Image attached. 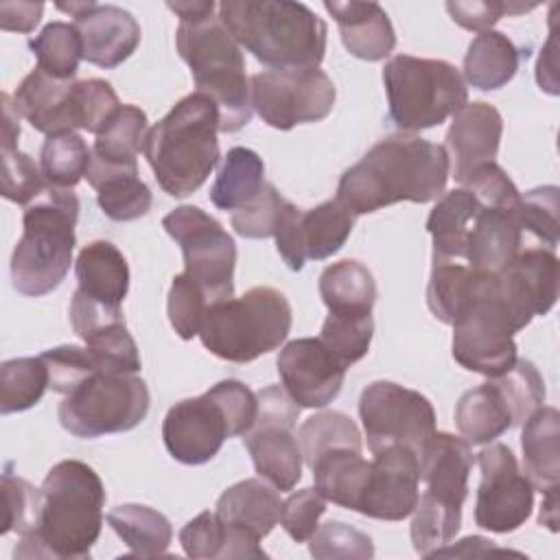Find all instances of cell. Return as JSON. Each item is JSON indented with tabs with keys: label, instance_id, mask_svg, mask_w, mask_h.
<instances>
[{
	"label": "cell",
	"instance_id": "1",
	"mask_svg": "<svg viewBox=\"0 0 560 560\" xmlns=\"http://www.w3.org/2000/svg\"><path fill=\"white\" fill-rule=\"evenodd\" d=\"M448 155L442 144L413 133H396L376 142L337 184V201L354 217L398 201L438 199L448 179Z\"/></svg>",
	"mask_w": 560,
	"mask_h": 560
},
{
	"label": "cell",
	"instance_id": "2",
	"mask_svg": "<svg viewBox=\"0 0 560 560\" xmlns=\"http://www.w3.org/2000/svg\"><path fill=\"white\" fill-rule=\"evenodd\" d=\"M105 488L92 466L79 459L55 464L39 488L35 529L24 534L15 558H90L101 536Z\"/></svg>",
	"mask_w": 560,
	"mask_h": 560
},
{
	"label": "cell",
	"instance_id": "3",
	"mask_svg": "<svg viewBox=\"0 0 560 560\" xmlns=\"http://www.w3.org/2000/svg\"><path fill=\"white\" fill-rule=\"evenodd\" d=\"M219 20L234 42L271 70L319 68L328 26L302 2L223 0Z\"/></svg>",
	"mask_w": 560,
	"mask_h": 560
},
{
	"label": "cell",
	"instance_id": "4",
	"mask_svg": "<svg viewBox=\"0 0 560 560\" xmlns=\"http://www.w3.org/2000/svg\"><path fill=\"white\" fill-rule=\"evenodd\" d=\"M219 122L214 101L192 92L149 129L142 153L166 195L188 197L208 179L221 158Z\"/></svg>",
	"mask_w": 560,
	"mask_h": 560
},
{
	"label": "cell",
	"instance_id": "5",
	"mask_svg": "<svg viewBox=\"0 0 560 560\" xmlns=\"http://www.w3.org/2000/svg\"><path fill=\"white\" fill-rule=\"evenodd\" d=\"M79 199L68 188L46 190L24 206L22 236L11 256V282L28 298L55 291L72 262Z\"/></svg>",
	"mask_w": 560,
	"mask_h": 560
},
{
	"label": "cell",
	"instance_id": "6",
	"mask_svg": "<svg viewBox=\"0 0 560 560\" xmlns=\"http://www.w3.org/2000/svg\"><path fill=\"white\" fill-rule=\"evenodd\" d=\"M424 492L411 518L413 549L429 558L448 545L462 525V505L468 497L472 451L464 438L435 431L418 457Z\"/></svg>",
	"mask_w": 560,
	"mask_h": 560
},
{
	"label": "cell",
	"instance_id": "7",
	"mask_svg": "<svg viewBox=\"0 0 560 560\" xmlns=\"http://www.w3.org/2000/svg\"><path fill=\"white\" fill-rule=\"evenodd\" d=\"M175 46L192 72L197 92L210 96L219 107V131L243 129L252 120L245 57L219 15L179 22Z\"/></svg>",
	"mask_w": 560,
	"mask_h": 560
},
{
	"label": "cell",
	"instance_id": "8",
	"mask_svg": "<svg viewBox=\"0 0 560 560\" xmlns=\"http://www.w3.org/2000/svg\"><path fill=\"white\" fill-rule=\"evenodd\" d=\"M291 319V304L284 293L273 287H254L241 298L212 304L199 339L206 350L223 361L249 363L287 339Z\"/></svg>",
	"mask_w": 560,
	"mask_h": 560
},
{
	"label": "cell",
	"instance_id": "9",
	"mask_svg": "<svg viewBox=\"0 0 560 560\" xmlns=\"http://www.w3.org/2000/svg\"><path fill=\"white\" fill-rule=\"evenodd\" d=\"M387 118L400 131H420L444 122L468 103L459 70L444 59L396 55L383 68Z\"/></svg>",
	"mask_w": 560,
	"mask_h": 560
},
{
	"label": "cell",
	"instance_id": "10",
	"mask_svg": "<svg viewBox=\"0 0 560 560\" xmlns=\"http://www.w3.org/2000/svg\"><path fill=\"white\" fill-rule=\"evenodd\" d=\"M453 326V359L477 374L501 376L516 363L514 335L521 330L499 298L492 273H477L472 295Z\"/></svg>",
	"mask_w": 560,
	"mask_h": 560
},
{
	"label": "cell",
	"instance_id": "11",
	"mask_svg": "<svg viewBox=\"0 0 560 560\" xmlns=\"http://www.w3.org/2000/svg\"><path fill=\"white\" fill-rule=\"evenodd\" d=\"M151 405L147 383L136 374L94 372L57 407L61 427L83 440L122 433L138 427Z\"/></svg>",
	"mask_w": 560,
	"mask_h": 560
},
{
	"label": "cell",
	"instance_id": "12",
	"mask_svg": "<svg viewBox=\"0 0 560 560\" xmlns=\"http://www.w3.org/2000/svg\"><path fill=\"white\" fill-rule=\"evenodd\" d=\"M162 228L182 247L184 273L203 289L210 304L234 298L236 243L214 217L199 206H179L162 219Z\"/></svg>",
	"mask_w": 560,
	"mask_h": 560
},
{
	"label": "cell",
	"instance_id": "13",
	"mask_svg": "<svg viewBox=\"0 0 560 560\" xmlns=\"http://www.w3.org/2000/svg\"><path fill=\"white\" fill-rule=\"evenodd\" d=\"M258 409L243 442L252 455L258 477L276 490L289 492L302 479V448L293 433L300 405L280 385H269L256 394Z\"/></svg>",
	"mask_w": 560,
	"mask_h": 560
},
{
	"label": "cell",
	"instance_id": "14",
	"mask_svg": "<svg viewBox=\"0 0 560 560\" xmlns=\"http://www.w3.org/2000/svg\"><path fill=\"white\" fill-rule=\"evenodd\" d=\"M359 418L372 455L398 444L420 457L435 433V411L429 398L392 381H374L361 392Z\"/></svg>",
	"mask_w": 560,
	"mask_h": 560
},
{
	"label": "cell",
	"instance_id": "15",
	"mask_svg": "<svg viewBox=\"0 0 560 560\" xmlns=\"http://www.w3.org/2000/svg\"><path fill=\"white\" fill-rule=\"evenodd\" d=\"M335 98V83L319 68L262 70L249 79L252 109L280 131L324 120L332 112Z\"/></svg>",
	"mask_w": 560,
	"mask_h": 560
},
{
	"label": "cell",
	"instance_id": "16",
	"mask_svg": "<svg viewBox=\"0 0 560 560\" xmlns=\"http://www.w3.org/2000/svg\"><path fill=\"white\" fill-rule=\"evenodd\" d=\"M481 481L475 501V523L494 534L518 529L532 514L534 486L518 468L510 446L494 442L479 451Z\"/></svg>",
	"mask_w": 560,
	"mask_h": 560
},
{
	"label": "cell",
	"instance_id": "17",
	"mask_svg": "<svg viewBox=\"0 0 560 560\" xmlns=\"http://www.w3.org/2000/svg\"><path fill=\"white\" fill-rule=\"evenodd\" d=\"M354 219L337 199H328L306 212L289 201L273 234L278 254L291 271H300L306 260H324L346 245Z\"/></svg>",
	"mask_w": 560,
	"mask_h": 560
},
{
	"label": "cell",
	"instance_id": "18",
	"mask_svg": "<svg viewBox=\"0 0 560 560\" xmlns=\"http://www.w3.org/2000/svg\"><path fill=\"white\" fill-rule=\"evenodd\" d=\"M162 438L173 459L199 466L221 451L225 438H232V429L223 407L208 389L201 396L175 402L166 411Z\"/></svg>",
	"mask_w": 560,
	"mask_h": 560
},
{
	"label": "cell",
	"instance_id": "19",
	"mask_svg": "<svg viewBox=\"0 0 560 560\" xmlns=\"http://www.w3.org/2000/svg\"><path fill=\"white\" fill-rule=\"evenodd\" d=\"M497 291L523 330L536 315H547L558 298V256L540 245H523L512 262L494 273Z\"/></svg>",
	"mask_w": 560,
	"mask_h": 560
},
{
	"label": "cell",
	"instance_id": "20",
	"mask_svg": "<svg viewBox=\"0 0 560 560\" xmlns=\"http://www.w3.org/2000/svg\"><path fill=\"white\" fill-rule=\"evenodd\" d=\"M278 374L289 396L308 409L332 402L343 385L346 365L319 341L302 337L289 341L278 354Z\"/></svg>",
	"mask_w": 560,
	"mask_h": 560
},
{
	"label": "cell",
	"instance_id": "21",
	"mask_svg": "<svg viewBox=\"0 0 560 560\" xmlns=\"http://www.w3.org/2000/svg\"><path fill=\"white\" fill-rule=\"evenodd\" d=\"M59 11L74 18V28L81 37L83 59L98 68H116L127 61L142 37L136 18L116 4L98 2H57Z\"/></svg>",
	"mask_w": 560,
	"mask_h": 560
},
{
	"label": "cell",
	"instance_id": "22",
	"mask_svg": "<svg viewBox=\"0 0 560 560\" xmlns=\"http://www.w3.org/2000/svg\"><path fill=\"white\" fill-rule=\"evenodd\" d=\"M420 462L407 446H387L374 453L370 481L359 512L381 521H402L413 514L420 490Z\"/></svg>",
	"mask_w": 560,
	"mask_h": 560
},
{
	"label": "cell",
	"instance_id": "23",
	"mask_svg": "<svg viewBox=\"0 0 560 560\" xmlns=\"http://www.w3.org/2000/svg\"><path fill=\"white\" fill-rule=\"evenodd\" d=\"M503 133L501 114L483 101H472L453 114L446 131V155L453 177L464 184L479 166L494 162Z\"/></svg>",
	"mask_w": 560,
	"mask_h": 560
},
{
	"label": "cell",
	"instance_id": "24",
	"mask_svg": "<svg viewBox=\"0 0 560 560\" xmlns=\"http://www.w3.org/2000/svg\"><path fill=\"white\" fill-rule=\"evenodd\" d=\"M74 79H57L42 68L31 70L13 94L15 109L33 129L46 136L70 133L79 129Z\"/></svg>",
	"mask_w": 560,
	"mask_h": 560
},
{
	"label": "cell",
	"instance_id": "25",
	"mask_svg": "<svg viewBox=\"0 0 560 560\" xmlns=\"http://www.w3.org/2000/svg\"><path fill=\"white\" fill-rule=\"evenodd\" d=\"M518 206L492 208L481 203L466 245V260L472 271L494 276L521 252L525 234L518 221Z\"/></svg>",
	"mask_w": 560,
	"mask_h": 560
},
{
	"label": "cell",
	"instance_id": "26",
	"mask_svg": "<svg viewBox=\"0 0 560 560\" xmlns=\"http://www.w3.org/2000/svg\"><path fill=\"white\" fill-rule=\"evenodd\" d=\"M335 18L346 50L363 61H381L396 46V33L389 15L378 2H324Z\"/></svg>",
	"mask_w": 560,
	"mask_h": 560
},
{
	"label": "cell",
	"instance_id": "27",
	"mask_svg": "<svg viewBox=\"0 0 560 560\" xmlns=\"http://www.w3.org/2000/svg\"><path fill=\"white\" fill-rule=\"evenodd\" d=\"M74 273L81 295L109 308H122V300L129 291V265L114 243H88L77 256Z\"/></svg>",
	"mask_w": 560,
	"mask_h": 560
},
{
	"label": "cell",
	"instance_id": "28",
	"mask_svg": "<svg viewBox=\"0 0 560 560\" xmlns=\"http://www.w3.org/2000/svg\"><path fill=\"white\" fill-rule=\"evenodd\" d=\"M179 542L190 558H265L260 538L252 532L225 523L217 512H201L190 518L182 532Z\"/></svg>",
	"mask_w": 560,
	"mask_h": 560
},
{
	"label": "cell",
	"instance_id": "29",
	"mask_svg": "<svg viewBox=\"0 0 560 560\" xmlns=\"http://www.w3.org/2000/svg\"><path fill=\"white\" fill-rule=\"evenodd\" d=\"M523 475L534 490L558 488L560 479V413L556 407H540L523 422L521 433Z\"/></svg>",
	"mask_w": 560,
	"mask_h": 560
},
{
	"label": "cell",
	"instance_id": "30",
	"mask_svg": "<svg viewBox=\"0 0 560 560\" xmlns=\"http://www.w3.org/2000/svg\"><path fill=\"white\" fill-rule=\"evenodd\" d=\"M479 210V197L466 186L438 199L427 219V232L433 238V262L466 258L468 234Z\"/></svg>",
	"mask_w": 560,
	"mask_h": 560
},
{
	"label": "cell",
	"instance_id": "31",
	"mask_svg": "<svg viewBox=\"0 0 560 560\" xmlns=\"http://www.w3.org/2000/svg\"><path fill=\"white\" fill-rule=\"evenodd\" d=\"M85 179L96 190L98 208L112 221H136L151 210L153 195L138 177V166H103L90 160Z\"/></svg>",
	"mask_w": 560,
	"mask_h": 560
},
{
	"label": "cell",
	"instance_id": "32",
	"mask_svg": "<svg viewBox=\"0 0 560 560\" xmlns=\"http://www.w3.org/2000/svg\"><path fill=\"white\" fill-rule=\"evenodd\" d=\"M214 512L225 523L238 525L262 540L278 525L282 501L269 481L252 477L223 490V494L217 499Z\"/></svg>",
	"mask_w": 560,
	"mask_h": 560
},
{
	"label": "cell",
	"instance_id": "33",
	"mask_svg": "<svg viewBox=\"0 0 560 560\" xmlns=\"http://www.w3.org/2000/svg\"><path fill=\"white\" fill-rule=\"evenodd\" d=\"M311 470L315 488L326 501L359 512L372 472V462H368L361 451L346 446L326 451L313 462Z\"/></svg>",
	"mask_w": 560,
	"mask_h": 560
},
{
	"label": "cell",
	"instance_id": "34",
	"mask_svg": "<svg viewBox=\"0 0 560 560\" xmlns=\"http://www.w3.org/2000/svg\"><path fill=\"white\" fill-rule=\"evenodd\" d=\"M20 138V112L15 109L13 98L2 94V195L9 201L28 206L44 190L46 182L42 168L33 162L31 155L18 149Z\"/></svg>",
	"mask_w": 560,
	"mask_h": 560
},
{
	"label": "cell",
	"instance_id": "35",
	"mask_svg": "<svg viewBox=\"0 0 560 560\" xmlns=\"http://www.w3.org/2000/svg\"><path fill=\"white\" fill-rule=\"evenodd\" d=\"M455 424L468 444H490L512 429L514 420L501 389L490 378L459 396L455 405Z\"/></svg>",
	"mask_w": 560,
	"mask_h": 560
},
{
	"label": "cell",
	"instance_id": "36",
	"mask_svg": "<svg viewBox=\"0 0 560 560\" xmlns=\"http://www.w3.org/2000/svg\"><path fill=\"white\" fill-rule=\"evenodd\" d=\"M521 52L514 42L499 33H479L464 55V83L477 90H499L508 85L518 70Z\"/></svg>",
	"mask_w": 560,
	"mask_h": 560
},
{
	"label": "cell",
	"instance_id": "37",
	"mask_svg": "<svg viewBox=\"0 0 560 560\" xmlns=\"http://www.w3.org/2000/svg\"><path fill=\"white\" fill-rule=\"evenodd\" d=\"M319 295L328 313L372 315L376 302V282L372 271L359 260H339L319 276Z\"/></svg>",
	"mask_w": 560,
	"mask_h": 560
},
{
	"label": "cell",
	"instance_id": "38",
	"mask_svg": "<svg viewBox=\"0 0 560 560\" xmlns=\"http://www.w3.org/2000/svg\"><path fill=\"white\" fill-rule=\"evenodd\" d=\"M107 525L129 547V556L153 558L166 553L173 540V527L168 518L140 503H122L107 512Z\"/></svg>",
	"mask_w": 560,
	"mask_h": 560
},
{
	"label": "cell",
	"instance_id": "39",
	"mask_svg": "<svg viewBox=\"0 0 560 560\" xmlns=\"http://www.w3.org/2000/svg\"><path fill=\"white\" fill-rule=\"evenodd\" d=\"M147 133V114L136 105H120L96 133L90 160L103 166H138Z\"/></svg>",
	"mask_w": 560,
	"mask_h": 560
},
{
	"label": "cell",
	"instance_id": "40",
	"mask_svg": "<svg viewBox=\"0 0 560 560\" xmlns=\"http://www.w3.org/2000/svg\"><path fill=\"white\" fill-rule=\"evenodd\" d=\"M265 184L262 158L247 147H234L223 158V164L210 188V201L219 210L234 212L247 206Z\"/></svg>",
	"mask_w": 560,
	"mask_h": 560
},
{
	"label": "cell",
	"instance_id": "41",
	"mask_svg": "<svg viewBox=\"0 0 560 560\" xmlns=\"http://www.w3.org/2000/svg\"><path fill=\"white\" fill-rule=\"evenodd\" d=\"M48 389V368L42 357L9 359L0 365V413L35 407Z\"/></svg>",
	"mask_w": 560,
	"mask_h": 560
},
{
	"label": "cell",
	"instance_id": "42",
	"mask_svg": "<svg viewBox=\"0 0 560 560\" xmlns=\"http://www.w3.org/2000/svg\"><path fill=\"white\" fill-rule=\"evenodd\" d=\"M90 158L92 149L77 131L48 136L39 151L44 182L55 188H74L88 175Z\"/></svg>",
	"mask_w": 560,
	"mask_h": 560
},
{
	"label": "cell",
	"instance_id": "43",
	"mask_svg": "<svg viewBox=\"0 0 560 560\" xmlns=\"http://www.w3.org/2000/svg\"><path fill=\"white\" fill-rule=\"evenodd\" d=\"M298 442L302 448V459L311 468L313 462L332 448H354L361 451V433L354 420L341 411H319L302 422L298 429Z\"/></svg>",
	"mask_w": 560,
	"mask_h": 560
},
{
	"label": "cell",
	"instance_id": "44",
	"mask_svg": "<svg viewBox=\"0 0 560 560\" xmlns=\"http://www.w3.org/2000/svg\"><path fill=\"white\" fill-rule=\"evenodd\" d=\"M475 278H477V271H472L468 265H462L455 260L433 262L429 287H427L429 311L442 324H453L472 295Z\"/></svg>",
	"mask_w": 560,
	"mask_h": 560
},
{
	"label": "cell",
	"instance_id": "45",
	"mask_svg": "<svg viewBox=\"0 0 560 560\" xmlns=\"http://www.w3.org/2000/svg\"><path fill=\"white\" fill-rule=\"evenodd\" d=\"M28 48L37 57V68L57 79H74L83 59L81 37L68 22L46 24L39 35L28 39Z\"/></svg>",
	"mask_w": 560,
	"mask_h": 560
},
{
	"label": "cell",
	"instance_id": "46",
	"mask_svg": "<svg viewBox=\"0 0 560 560\" xmlns=\"http://www.w3.org/2000/svg\"><path fill=\"white\" fill-rule=\"evenodd\" d=\"M374 335L372 315H341L328 313L322 324L319 341L346 365L350 368L363 359L370 350Z\"/></svg>",
	"mask_w": 560,
	"mask_h": 560
},
{
	"label": "cell",
	"instance_id": "47",
	"mask_svg": "<svg viewBox=\"0 0 560 560\" xmlns=\"http://www.w3.org/2000/svg\"><path fill=\"white\" fill-rule=\"evenodd\" d=\"M492 381L501 389L514 424H523L545 402V381L529 359H516L505 374L494 376Z\"/></svg>",
	"mask_w": 560,
	"mask_h": 560
},
{
	"label": "cell",
	"instance_id": "48",
	"mask_svg": "<svg viewBox=\"0 0 560 560\" xmlns=\"http://www.w3.org/2000/svg\"><path fill=\"white\" fill-rule=\"evenodd\" d=\"M558 210L560 190L558 186H538L521 195L518 221L525 236H532L536 245L556 249L558 245Z\"/></svg>",
	"mask_w": 560,
	"mask_h": 560
},
{
	"label": "cell",
	"instance_id": "49",
	"mask_svg": "<svg viewBox=\"0 0 560 560\" xmlns=\"http://www.w3.org/2000/svg\"><path fill=\"white\" fill-rule=\"evenodd\" d=\"M210 300L206 298L203 289L188 276V273H177L171 282L168 289V302H166V313L173 330L182 339H192L199 335L206 313L210 308Z\"/></svg>",
	"mask_w": 560,
	"mask_h": 560
},
{
	"label": "cell",
	"instance_id": "50",
	"mask_svg": "<svg viewBox=\"0 0 560 560\" xmlns=\"http://www.w3.org/2000/svg\"><path fill=\"white\" fill-rule=\"evenodd\" d=\"M287 206L289 201L267 182L247 206L232 212L230 221L234 232L245 238H269L276 234Z\"/></svg>",
	"mask_w": 560,
	"mask_h": 560
},
{
	"label": "cell",
	"instance_id": "51",
	"mask_svg": "<svg viewBox=\"0 0 560 560\" xmlns=\"http://www.w3.org/2000/svg\"><path fill=\"white\" fill-rule=\"evenodd\" d=\"M101 372L107 374H136L140 372V352L125 324L109 326L85 341Z\"/></svg>",
	"mask_w": 560,
	"mask_h": 560
},
{
	"label": "cell",
	"instance_id": "52",
	"mask_svg": "<svg viewBox=\"0 0 560 560\" xmlns=\"http://www.w3.org/2000/svg\"><path fill=\"white\" fill-rule=\"evenodd\" d=\"M308 540H311L308 542L311 556L319 560H330V558L370 560L374 556L372 538L341 521H328L319 525Z\"/></svg>",
	"mask_w": 560,
	"mask_h": 560
},
{
	"label": "cell",
	"instance_id": "53",
	"mask_svg": "<svg viewBox=\"0 0 560 560\" xmlns=\"http://www.w3.org/2000/svg\"><path fill=\"white\" fill-rule=\"evenodd\" d=\"M2 501H4V521L2 534L18 532L20 536L35 529L39 514V488L31 486L26 479L11 472V464L4 468L0 479Z\"/></svg>",
	"mask_w": 560,
	"mask_h": 560
},
{
	"label": "cell",
	"instance_id": "54",
	"mask_svg": "<svg viewBox=\"0 0 560 560\" xmlns=\"http://www.w3.org/2000/svg\"><path fill=\"white\" fill-rule=\"evenodd\" d=\"M48 368V387L57 394H70L94 372H101L88 348L63 343L39 354Z\"/></svg>",
	"mask_w": 560,
	"mask_h": 560
},
{
	"label": "cell",
	"instance_id": "55",
	"mask_svg": "<svg viewBox=\"0 0 560 560\" xmlns=\"http://www.w3.org/2000/svg\"><path fill=\"white\" fill-rule=\"evenodd\" d=\"M74 103L79 116V129L98 133L105 122L120 107L114 88L103 79H85L74 83Z\"/></svg>",
	"mask_w": 560,
	"mask_h": 560
},
{
	"label": "cell",
	"instance_id": "56",
	"mask_svg": "<svg viewBox=\"0 0 560 560\" xmlns=\"http://www.w3.org/2000/svg\"><path fill=\"white\" fill-rule=\"evenodd\" d=\"M326 512V499L317 488H302L282 501L280 525L295 540L306 542L319 527V516Z\"/></svg>",
	"mask_w": 560,
	"mask_h": 560
},
{
	"label": "cell",
	"instance_id": "57",
	"mask_svg": "<svg viewBox=\"0 0 560 560\" xmlns=\"http://www.w3.org/2000/svg\"><path fill=\"white\" fill-rule=\"evenodd\" d=\"M536 4L521 2H499V0H472V2H446V11L462 28L486 33L508 13L518 15L532 11Z\"/></svg>",
	"mask_w": 560,
	"mask_h": 560
},
{
	"label": "cell",
	"instance_id": "58",
	"mask_svg": "<svg viewBox=\"0 0 560 560\" xmlns=\"http://www.w3.org/2000/svg\"><path fill=\"white\" fill-rule=\"evenodd\" d=\"M466 188H470L483 206L492 208H516L521 203V192L514 186V182L508 177V173L497 164H483L479 166L466 182Z\"/></svg>",
	"mask_w": 560,
	"mask_h": 560
},
{
	"label": "cell",
	"instance_id": "59",
	"mask_svg": "<svg viewBox=\"0 0 560 560\" xmlns=\"http://www.w3.org/2000/svg\"><path fill=\"white\" fill-rule=\"evenodd\" d=\"M70 324L74 328V332L88 341L90 337H94L96 332L116 326V324H125V315L122 308H109L103 306L85 295H81L79 291H74L72 302H70Z\"/></svg>",
	"mask_w": 560,
	"mask_h": 560
},
{
	"label": "cell",
	"instance_id": "60",
	"mask_svg": "<svg viewBox=\"0 0 560 560\" xmlns=\"http://www.w3.org/2000/svg\"><path fill=\"white\" fill-rule=\"evenodd\" d=\"M44 13V2H0V28L11 33H31Z\"/></svg>",
	"mask_w": 560,
	"mask_h": 560
},
{
	"label": "cell",
	"instance_id": "61",
	"mask_svg": "<svg viewBox=\"0 0 560 560\" xmlns=\"http://www.w3.org/2000/svg\"><path fill=\"white\" fill-rule=\"evenodd\" d=\"M558 37L556 31L551 26V35L547 39V44L540 50L538 63H536V81L540 85V90L549 92V94H558Z\"/></svg>",
	"mask_w": 560,
	"mask_h": 560
},
{
	"label": "cell",
	"instance_id": "62",
	"mask_svg": "<svg viewBox=\"0 0 560 560\" xmlns=\"http://www.w3.org/2000/svg\"><path fill=\"white\" fill-rule=\"evenodd\" d=\"M166 7L179 18V22H195L214 15L217 4L212 0H199V2H166Z\"/></svg>",
	"mask_w": 560,
	"mask_h": 560
},
{
	"label": "cell",
	"instance_id": "63",
	"mask_svg": "<svg viewBox=\"0 0 560 560\" xmlns=\"http://www.w3.org/2000/svg\"><path fill=\"white\" fill-rule=\"evenodd\" d=\"M492 549H494L492 540L481 538V536H466L457 542V547L444 545L438 551H433L429 558H433V556H470V553H483V551H492Z\"/></svg>",
	"mask_w": 560,
	"mask_h": 560
},
{
	"label": "cell",
	"instance_id": "64",
	"mask_svg": "<svg viewBox=\"0 0 560 560\" xmlns=\"http://www.w3.org/2000/svg\"><path fill=\"white\" fill-rule=\"evenodd\" d=\"M556 505H558V488L545 490V501H542V505H540V516H538V521H540L542 525H547L551 532L558 529V510H556Z\"/></svg>",
	"mask_w": 560,
	"mask_h": 560
}]
</instances>
